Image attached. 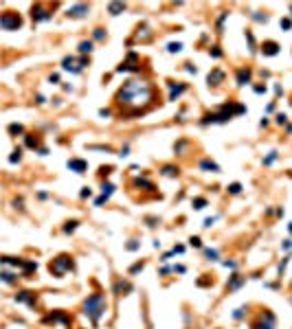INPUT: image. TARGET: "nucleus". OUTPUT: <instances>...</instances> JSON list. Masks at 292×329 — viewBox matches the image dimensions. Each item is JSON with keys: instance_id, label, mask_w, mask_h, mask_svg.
Returning <instances> with one entry per match:
<instances>
[{"instance_id": "2eb2a0df", "label": "nucleus", "mask_w": 292, "mask_h": 329, "mask_svg": "<svg viewBox=\"0 0 292 329\" xmlns=\"http://www.w3.org/2000/svg\"><path fill=\"white\" fill-rule=\"evenodd\" d=\"M246 279L244 276H239V274H233V279H231V283H229V290H237L242 283H244Z\"/></svg>"}, {"instance_id": "5701e85b", "label": "nucleus", "mask_w": 292, "mask_h": 329, "mask_svg": "<svg viewBox=\"0 0 292 329\" xmlns=\"http://www.w3.org/2000/svg\"><path fill=\"white\" fill-rule=\"evenodd\" d=\"M193 206H196V209H204V206H207V200H204V197H196V200H193Z\"/></svg>"}, {"instance_id": "c756f323", "label": "nucleus", "mask_w": 292, "mask_h": 329, "mask_svg": "<svg viewBox=\"0 0 292 329\" xmlns=\"http://www.w3.org/2000/svg\"><path fill=\"white\" fill-rule=\"evenodd\" d=\"M253 20H257V22H268V15H261V13H253Z\"/></svg>"}, {"instance_id": "a878e982", "label": "nucleus", "mask_w": 292, "mask_h": 329, "mask_svg": "<svg viewBox=\"0 0 292 329\" xmlns=\"http://www.w3.org/2000/svg\"><path fill=\"white\" fill-rule=\"evenodd\" d=\"M229 191H231V193H235V195H237V193H242V184H239V182H233V184H231V187H229Z\"/></svg>"}, {"instance_id": "4468645a", "label": "nucleus", "mask_w": 292, "mask_h": 329, "mask_svg": "<svg viewBox=\"0 0 292 329\" xmlns=\"http://www.w3.org/2000/svg\"><path fill=\"white\" fill-rule=\"evenodd\" d=\"M169 88H172V94H169V99H172V101H174L176 97H180V94L187 90V86H185V84H180V86H174V84H169Z\"/></svg>"}, {"instance_id": "393cba45", "label": "nucleus", "mask_w": 292, "mask_h": 329, "mask_svg": "<svg viewBox=\"0 0 292 329\" xmlns=\"http://www.w3.org/2000/svg\"><path fill=\"white\" fill-rule=\"evenodd\" d=\"M92 37H94V40H106V31H103V29H94Z\"/></svg>"}, {"instance_id": "0eeeda50", "label": "nucleus", "mask_w": 292, "mask_h": 329, "mask_svg": "<svg viewBox=\"0 0 292 329\" xmlns=\"http://www.w3.org/2000/svg\"><path fill=\"white\" fill-rule=\"evenodd\" d=\"M207 81H209V86H217V84H222V81H224V72H222L220 68H215L213 72H209Z\"/></svg>"}, {"instance_id": "c85d7f7f", "label": "nucleus", "mask_w": 292, "mask_h": 329, "mask_svg": "<svg viewBox=\"0 0 292 329\" xmlns=\"http://www.w3.org/2000/svg\"><path fill=\"white\" fill-rule=\"evenodd\" d=\"M75 228H77V222H68V226H64V231H66V233H72Z\"/></svg>"}, {"instance_id": "c03bdc74", "label": "nucleus", "mask_w": 292, "mask_h": 329, "mask_svg": "<svg viewBox=\"0 0 292 329\" xmlns=\"http://www.w3.org/2000/svg\"><path fill=\"white\" fill-rule=\"evenodd\" d=\"M288 228H290V233H292V222H290V226H288Z\"/></svg>"}, {"instance_id": "f257e3e1", "label": "nucleus", "mask_w": 292, "mask_h": 329, "mask_svg": "<svg viewBox=\"0 0 292 329\" xmlns=\"http://www.w3.org/2000/svg\"><path fill=\"white\" fill-rule=\"evenodd\" d=\"M154 101V86L145 79H132L123 84V88L116 94V103L123 110L125 116L143 114Z\"/></svg>"}, {"instance_id": "9b49d317", "label": "nucleus", "mask_w": 292, "mask_h": 329, "mask_svg": "<svg viewBox=\"0 0 292 329\" xmlns=\"http://www.w3.org/2000/svg\"><path fill=\"white\" fill-rule=\"evenodd\" d=\"M261 53H264V55H277V53H279V46H277L275 42H266V44L261 46Z\"/></svg>"}, {"instance_id": "f704fd0d", "label": "nucleus", "mask_w": 292, "mask_h": 329, "mask_svg": "<svg viewBox=\"0 0 292 329\" xmlns=\"http://www.w3.org/2000/svg\"><path fill=\"white\" fill-rule=\"evenodd\" d=\"M281 27H283V29H290V27H292V22H290L288 18H283V20H281Z\"/></svg>"}, {"instance_id": "9d476101", "label": "nucleus", "mask_w": 292, "mask_h": 329, "mask_svg": "<svg viewBox=\"0 0 292 329\" xmlns=\"http://www.w3.org/2000/svg\"><path fill=\"white\" fill-rule=\"evenodd\" d=\"M31 15H33V20H35V22H40V20H51V13L44 11L40 5H35V7H33V13H31Z\"/></svg>"}, {"instance_id": "cd10ccee", "label": "nucleus", "mask_w": 292, "mask_h": 329, "mask_svg": "<svg viewBox=\"0 0 292 329\" xmlns=\"http://www.w3.org/2000/svg\"><path fill=\"white\" fill-rule=\"evenodd\" d=\"M244 312H246V307H239V310H235V312H233V318H235V320H239L242 316H244Z\"/></svg>"}, {"instance_id": "423d86ee", "label": "nucleus", "mask_w": 292, "mask_h": 329, "mask_svg": "<svg viewBox=\"0 0 292 329\" xmlns=\"http://www.w3.org/2000/svg\"><path fill=\"white\" fill-rule=\"evenodd\" d=\"M62 68H64V70H70V72H81V70H84L75 57H64V62H62Z\"/></svg>"}, {"instance_id": "6ab92c4d", "label": "nucleus", "mask_w": 292, "mask_h": 329, "mask_svg": "<svg viewBox=\"0 0 292 329\" xmlns=\"http://www.w3.org/2000/svg\"><path fill=\"white\" fill-rule=\"evenodd\" d=\"M167 50H169V53H180L182 44H180V42H172V44H167Z\"/></svg>"}, {"instance_id": "72a5a7b5", "label": "nucleus", "mask_w": 292, "mask_h": 329, "mask_svg": "<svg viewBox=\"0 0 292 329\" xmlns=\"http://www.w3.org/2000/svg\"><path fill=\"white\" fill-rule=\"evenodd\" d=\"M211 55H213V57H222V50H220V48H217V46H213V50H211Z\"/></svg>"}, {"instance_id": "dca6fc26", "label": "nucleus", "mask_w": 292, "mask_h": 329, "mask_svg": "<svg viewBox=\"0 0 292 329\" xmlns=\"http://www.w3.org/2000/svg\"><path fill=\"white\" fill-rule=\"evenodd\" d=\"M200 169H204V171H215V173L220 171V167H217L215 162H211V160H202V162H200Z\"/></svg>"}, {"instance_id": "ddd939ff", "label": "nucleus", "mask_w": 292, "mask_h": 329, "mask_svg": "<svg viewBox=\"0 0 292 329\" xmlns=\"http://www.w3.org/2000/svg\"><path fill=\"white\" fill-rule=\"evenodd\" d=\"M15 301H20V303H29V305H33V303H35V296H33L31 292H20V294L15 296Z\"/></svg>"}, {"instance_id": "2f4dec72", "label": "nucleus", "mask_w": 292, "mask_h": 329, "mask_svg": "<svg viewBox=\"0 0 292 329\" xmlns=\"http://www.w3.org/2000/svg\"><path fill=\"white\" fill-rule=\"evenodd\" d=\"M189 241H191V246H196V248H200V246H202V241H200V237H191Z\"/></svg>"}, {"instance_id": "e433bc0d", "label": "nucleus", "mask_w": 292, "mask_h": 329, "mask_svg": "<svg viewBox=\"0 0 292 329\" xmlns=\"http://www.w3.org/2000/svg\"><path fill=\"white\" fill-rule=\"evenodd\" d=\"M277 123L283 125V123H285V114H277Z\"/></svg>"}, {"instance_id": "37998d69", "label": "nucleus", "mask_w": 292, "mask_h": 329, "mask_svg": "<svg viewBox=\"0 0 292 329\" xmlns=\"http://www.w3.org/2000/svg\"><path fill=\"white\" fill-rule=\"evenodd\" d=\"M290 248H292V241H290V239H288V241H285V244H283V250H290Z\"/></svg>"}, {"instance_id": "20e7f679", "label": "nucleus", "mask_w": 292, "mask_h": 329, "mask_svg": "<svg viewBox=\"0 0 292 329\" xmlns=\"http://www.w3.org/2000/svg\"><path fill=\"white\" fill-rule=\"evenodd\" d=\"M70 268H72V261H70L68 257H57V259L51 263V270H53L57 276H62V274H64L66 270H70Z\"/></svg>"}, {"instance_id": "f3484780", "label": "nucleus", "mask_w": 292, "mask_h": 329, "mask_svg": "<svg viewBox=\"0 0 292 329\" xmlns=\"http://www.w3.org/2000/svg\"><path fill=\"white\" fill-rule=\"evenodd\" d=\"M123 9H125V5H121V2H112V5L108 7V11H110L112 15H119L121 11H123Z\"/></svg>"}, {"instance_id": "473e14b6", "label": "nucleus", "mask_w": 292, "mask_h": 329, "mask_svg": "<svg viewBox=\"0 0 292 329\" xmlns=\"http://www.w3.org/2000/svg\"><path fill=\"white\" fill-rule=\"evenodd\" d=\"M213 222H215V217H209V219H204V228H211V226H213Z\"/></svg>"}, {"instance_id": "a211bd4d", "label": "nucleus", "mask_w": 292, "mask_h": 329, "mask_svg": "<svg viewBox=\"0 0 292 329\" xmlns=\"http://www.w3.org/2000/svg\"><path fill=\"white\" fill-rule=\"evenodd\" d=\"M90 50H92V42H81V44H79V53H81V55H88Z\"/></svg>"}, {"instance_id": "79ce46f5", "label": "nucleus", "mask_w": 292, "mask_h": 329, "mask_svg": "<svg viewBox=\"0 0 292 329\" xmlns=\"http://www.w3.org/2000/svg\"><path fill=\"white\" fill-rule=\"evenodd\" d=\"M59 81V75H51V84H57Z\"/></svg>"}, {"instance_id": "7c9ffc66", "label": "nucleus", "mask_w": 292, "mask_h": 329, "mask_svg": "<svg viewBox=\"0 0 292 329\" xmlns=\"http://www.w3.org/2000/svg\"><path fill=\"white\" fill-rule=\"evenodd\" d=\"M9 160H11V162H18V160H20V149H15V151H13V154L9 156Z\"/></svg>"}, {"instance_id": "4c0bfd02", "label": "nucleus", "mask_w": 292, "mask_h": 329, "mask_svg": "<svg viewBox=\"0 0 292 329\" xmlns=\"http://www.w3.org/2000/svg\"><path fill=\"white\" fill-rule=\"evenodd\" d=\"M99 116H103V119L110 116V110H99Z\"/></svg>"}, {"instance_id": "b1692460", "label": "nucleus", "mask_w": 292, "mask_h": 329, "mask_svg": "<svg viewBox=\"0 0 292 329\" xmlns=\"http://www.w3.org/2000/svg\"><path fill=\"white\" fill-rule=\"evenodd\" d=\"M204 255H207V259L215 261V259H217V250H211V248H207V250H204Z\"/></svg>"}, {"instance_id": "ea45409f", "label": "nucleus", "mask_w": 292, "mask_h": 329, "mask_svg": "<svg viewBox=\"0 0 292 329\" xmlns=\"http://www.w3.org/2000/svg\"><path fill=\"white\" fill-rule=\"evenodd\" d=\"M136 248H138V244H136V241H132V244H128V250H136Z\"/></svg>"}, {"instance_id": "412c9836", "label": "nucleus", "mask_w": 292, "mask_h": 329, "mask_svg": "<svg viewBox=\"0 0 292 329\" xmlns=\"http://www.w3.org/2000/svg\"><path fill=\"white\" fill-rule=\"evenodd\" d=\"M163 173L165 175H178V167H169L167 165V167H163Z\"/></svg>"}, {"instance_id": "f8f14e48", "label": "nucleus", "mask_w": 292, "mask_h": 329, "mask_svg": "<svg viewBox=\"0 0 292 329\" xmlns=\"http://www.w3.org/2000/svg\"><path fill=\"white\" fill-rule=\"evenodd\" d=\"M248 81H251V70H248V68H242V70L237 72V84H239V86H246Z\"/></svg>"}, {"instance_id": "4be33fe9", "label": "nucleus", "mask_w": 292, "mask_h": 329, "mask_svg": "<svg viewBox=\"0 0 292 329\" xmlns=\"http://www.w3.org/2000/svg\"><path fill=\"white\" fill-rule=\"evenodd\" d=\"M9 132H11V134H22L24 128H22V125H18V123H13V125H9Z\"/></svg>"}, {"instance_id": "a19ab883", "label": "nucleus", "mask_w": 292, "mask_h": 329, "mask_svg": "<svg viewBox=\"0 0 292 329\" xmlns=\"http://www.w3.org/2000/svg\"><path fill=\"white\" fill-rule=\"evenodd\" d=\"M141 268H143V263H136V266H134V268H132V270H130V272H132V274H134V272H138V270H141Z\"/></svg>"}, {"instance_id": "c9c22d12", "label": "nucleus", "mask_w": 292, "mask_h": 329, "mask_svg": "<svg viewBox=\"0 0 292 329\" xmlns=\"http://www.w3.org/2000/svg\"><path fill=\"white\" fill-rule=\"evenodd\" d=\"M27 145H29V147H35V145H37V141H35V138H31V136H27Z\"/></svg>"}, {"instance_id": "f03ea898", "label": "nucleus", "mask_w": 292, "mask_h": 329, "mask_svg": "<svg viewBox=\"0 0 292 329\" xmlns=\"http://www.w3.org/2000/svg\"><path fill=\"white\" fill-rule=\"evenodd\" d=\"M106 312V298H103V294H92V296H88V301L84 303V314L97 325L99 323V318H101V314Z\"/></svg>"}, {"instance_id": "58836bf2", "label": "nucleus", "mask_w": 292, "mask_h": 329, "mask_svg": "<svg viewBox=\"0 0 292 329\" xmlns=\"http://www.w3.org/2000/svg\"><path fill=\"white\" fill-rule=\"evenodd\" d=\"M81 197H90V189H88V187L81 191Z\"/></svg>"}, {"instance_id": "bb28decb", "label": "nucleus", "mask_w": 292, "mask_h": 329, "mask_svg": "<svg viewBox=\"0 0 292 329\" xmlns=\"http://www.w3.org/2000/svg\"><path fill=\"white\" fill-rule=\"evenodd\" d=\"M2 279H5V283H13V281H15V276H13L11 272H2Z\"/></svg>"}, {"instance_id": "1a4fd4ad", "label": "nucleus", "mask_w": 292, "mask_h": 329, "mask_svg": "<svg viewBox=\"0 0 292 329\" xmlns=\"http://www.w3.org/2000/svg\"><path fill=\"white\" fill-rule=\"evenodd\" d=\"M86 13H88V5H75V7L68 9V15H70V18H84Z\"/></svg>"}, {"instance_id": "6e6552de", "label": "nucleus", "mask_w": 292, "mask_h": 329, "mask_svg": "<svg viewBox=\"0 0 292 329\" xmlns=\"http://www.w3.org/2000/svg\"><path fill=\"white\" fill-rule=\"evenodd\" d=\"M68 169H72L75 173H84L86 169H88V165H86V160H79V158H72V160H68Z\"/></svg>"}, {"instance_id": "aec40b11", "label": "nucleus", "mask_w": 292, "mask_h": 329, "mask_svg": "<svg viewBox=\"0 0 292 329\" xmlns=\"http://www.w3.org/2000/svg\"><path fill=\"white\" fill-rule=\"evenodd\" d=\"M277 156H279L277 151H270V154H268V158H264V165H266V167H268V165H272V162L277 160Z\"/></svg>"}, {"instance_id": "39448f33", "label": "nucleus", "mask_w": 292, "mask_h": 329, "mask_svg": "<svg viewBox=\"0 0 292 329\" xmlns=\"http://www.w3.org/2000/svg\"><path fill=\"white\" fill-rule=\"evenodd\" d=\"M255 329H275V316L270 312H264L261 320L255 325Z\"/></svg>"}, {"instance_id": "7ed1b4c3", "label": "nucleus", "mask_w": 292, "mask_h": 329, "mask_svg": "<svg viewBox=\"0 0 292 329\" xmlns=\"http://www.w3.org/2000/svg\"><path fill=\"white\" fill-rule=\"evenodd\" d=\"M0 27H2L5 31H15V29L22 27V18L18 13L7 11V13H2V18H0Z\"/></svg>"}]
</instances>
